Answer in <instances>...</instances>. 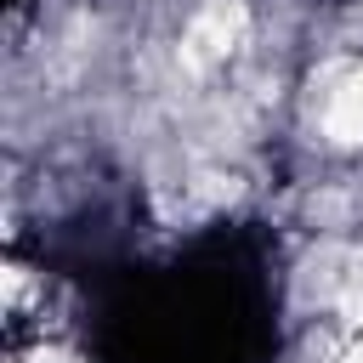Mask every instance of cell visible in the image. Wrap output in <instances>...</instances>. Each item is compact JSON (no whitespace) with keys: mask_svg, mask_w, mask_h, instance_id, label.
Returning <instances> with one entry per match:
<instances>
[{"mask_svg":"<svg viewBox=\"0 0 363 363\" xmlns=\"http://www.w3.org/2000/svg\"><path fill=\"white\" fill-rule=\"evenodd\" d=\"M323 125H329V136H335V142H363V68H357V74H346V79L335 85Z\"/></svg>","mask_w":363,"mask_h":363,"instance_id":"1","label":"cell"},{"mask_svg":"<svg viewBox=\"0 0 363 363\" xmlns=\"http://www.w3.org/2000/svg\"><path fill=\"white\" fill-rule=\"evenodd\" d=\"M346 363H363V340H357V346H352V357H346Z\"/></svg>","mask_w":363,"mask_h":363,"instance_id":"2","label":"cell"}]
</instances>
